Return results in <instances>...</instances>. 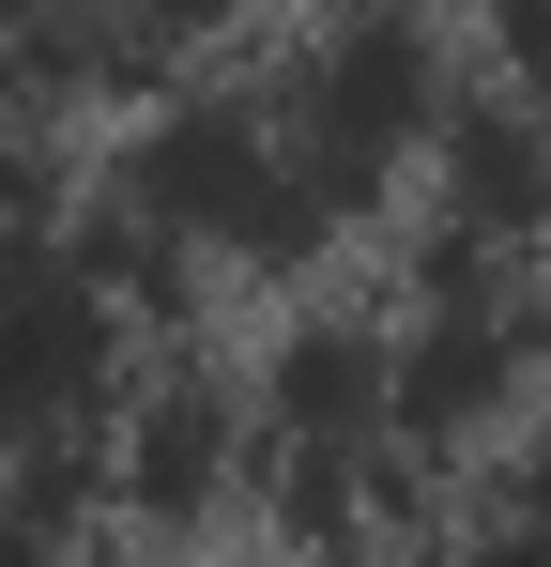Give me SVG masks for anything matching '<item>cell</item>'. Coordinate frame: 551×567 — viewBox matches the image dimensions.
Returning <instances> with one entry per match:
<instances>
[{
    "label": "cell",
    "instance_id": "1",
    "mask_svg": "<svg viewBox=\"0 0 551 567\" xmlns=\"http://www.w3.org/2000/svg\"><path fill=\"white\" fill-rule=\"evenodd\" d=\"M337 123H353V138H383V123H414V107H429V62H414V47H398V31H353V47H337Z\"/></svg>",
    "mask_w": 551,
    "mask_h": 567
}]
</instances>
